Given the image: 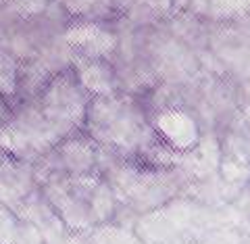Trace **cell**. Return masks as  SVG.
I'll return each mask as SVG.
<instances>
[{
  "label": "cell",
  "mask_w": 250,
  "mask_h": 244,
  "mask_svg": "<svg viewBox=\"0 0 250 244\" xmlns=\"http://www.w3.org/2000/svg\"><path fill=\"white\" fill-rule=\"evenodd\" d=\"M67 44L75 57H108L115 50L117 38L94 19H77L67 31Z\"/></svg>",
  "instance_id": "obj_9"
},
{
  "label": "cell",
  "mask_w": 250,
  "mask_h": 244,
  "mask_svg": "<svg viewBox=\"0 0 250 244\" xmlns=\"http://www.w3.org/2000/svg\"><path fill=\"white\" fill-rule=\"evenodd\" d=\"M92 94L83 88L75 69H65L50 77L44 90L38 96V102L46 115L59 121L69 132L83 130Z\"/></svg>",
  "instance_id": "obj_5"
},
{
  "label": "cell",
  "mask_w": 250,
  "mask_h": 244,
  "mask_svg": "<svg viewBox=\"0 0 250 244\" xmlns=\"http://www.w3.org/2000/svg\"><path fill=\"white\" fill-rule=\"evenodd\" d=\"M106 171V177L113 186L117 202L138 211V213H152L179 192L186 184L184 169L154 165L138 159H115Z\"/></svg>",
  "instance_id": "obj_3"
},
{
  "label": "cell",
  "mask_w": 250,
  "mask_h": 244,
  "mask_svg": "<svg viewBox=\"0 0 250 244\" xmlns=\"http://www.w3.org/2000/svg\"><path fill=\"white\" fill-rule=\"evenodd\" d=\"M23 219L0 200V244H17Z\"/></svg>",
  "instance_id": "obj_12"
},
{
  "label": "cell",
  "mask_w": 250,
  "mask_h": 244,
  "mask_svg": "<svg viewBox=\"0 0 250 244\" xmlns=\"http://www.w3.org/2000/svg\"><path fill=\"white\" fill-rule=\"evenodd\" d=\"M150 121H152L154 132L179 155L190 153L192 148L198 144L196 123H194L192 117L184 113L182 109H175V107L161 109Z\"/></svg>",
  "instance_id": "obj_8"
},
{
  "label": "cell",
  "mask_w": 250,
  "mask_h": 244,
  "mask_svg": "<svg viewBox=\"0 0 250 244\" xmlns=\"http://www.w3.org/2000/svg\"><path fill=\"white\" fill-rule=\"evenodd\" d=\"M34 167L38 182L52 173H90L103 169V148L85 130H77L34 163Z\"/></svg>",
  "instance_id": "obj_6"
},
{
  "label": "cell",
  "mask_w": 250,
  "mask_h": 244,
  "mask_svg": "<svg viewBox=\"0 0 250 244\" xmlns=\"http://www.w3.org/2000/svg\"><path fill=\"white\" fill-rule=\"evenodd\" d=\"M83 130L115 159H138L167 167L184 161V155L154 132L142 102L129 94L92 96Z\"/></svg>",
  "instance_id": "obj_1"
},
{
  "label": "cell",
  "mask_w": 250,
  "mask_h": 244,
  "mask_svg": "<svg viewBox=\"0 0 250 244\" xmlns=\"http://www.w3.org/2000/svg\"><path fill=\"white\" fill-rule=\"evenodd\" d=\"M71 133L44 113L38 98L17 100L9 121L0 125V146L19 161L38 163Z\"/></svg>",
  "instance_id": "obj_4"
},
{
  "label": "cell",
  "mask_w": 250,
  "mask_h": 244,
  "mask_svg": "<svg viewBox=\"0 0 250 244\" xmlns=\"http://www.w3.org/2000/svg\"><path fill=\"white\" fill-rule=\"evenodd\" d=\"M40 188L59 217L75 232L111 222L119 204L103 169L90 173H52L40 179Z\"/></svg>",
  "instance_id": "obj_2"
},
{
  "label": "cell",
  "mask_w": 250,
  "mask_h": 244,
  "mask_svg": "<svg viewBox=\"0 0 250 244\" xmlns=\"http://www.w3.org/2000/svg\"><path fill=\"white\" fill-rule=\"evenodd\" d=\"M73 69L83 88L92 96H104V94L119 92L117 88V71L106 57H75Z\"/></svg>",
  "instance_id": "obj_10"
},
{
  "label": "cell",
  "mask_w": 250,
  "mask_h": 244,
  "mask_svg": "<svg viewBox=\"0 0 250 244\" xmlns=\"http://www.w3.org/2000/svg\"><path fill=\"white\" fill-rule=\"evenodd\" d=\"M11 159H13V156H11L9 153H6L2 146H0V167H2V165H4L6 161H11Z\"/></svg>",
  "instance_id": "obj_16"
},
{
  "label": "cell",
  "mask_w": 250,
  "mask_h": 244,
  "mask_svg": "<svg viewBox=\"0 0 250 244\" xmlns=\"http://www.w3.org/2000/svg\"><path fill=\"white\" fill-rule=\"evenodd\" d=\"M13 107H15V100H11L9 96H4L2 92H0V125H4L9 121V117L13 113Z\"/></svg>",
  "instance_id": "obj_15"
},
{
  "label": "cell",
  "mask_w": 250,
  "mask_h": 244,
  "mask_svg": "<svg viewBox=\"0 0 250 244\" xmlns=\"http://www.w3.org/2000/svg\"><path fill=\"white\" fill-rule=\"evenodd\" d=\"M38 188H40V182H38L34 163L19 161L13 156L0 167V200L17 215H21L25 202Z\"/></svg>",
  "instance_id": "obj_7"
},
{
  "label": "cell",
  "mask_w": 250,
  "mask_h": 244,
  "mask_svg": "<svg viewBox=\"0 0 250 244\" xmlns=\"http://www.w3.org/2000/svg\"><path fill=\"white\" fill-rule=\"evenodd\" d=\"M62 9L77 19H94L111 6V0H61Z\"/></svg>",
  "instance_id": "obj_11"
},
{
  "label": "cell",
  "mask_w": 250,
  "mask_h": 244,
  "mask_svg": "<svg viewBox=\"0 0 250 244\" xmlns=\"http://www.w3.org/2000/svg\"><path fill=\"white\" fill-rule=\"evenodd\" d=\"M48 2H50V0H17L15 4L19 6L23 15H25V13L29 15V13H38V11H42Z\"/></svg>",
  "instance_id": "obj_14"
},
{
  "label": "cell",
  "mask_w": 250,
  "mask_h": 244,
  "mask_svg": "<svg viewBox=\"0 0 250 244\" xmlns=\"http://www.w3.org/2000/svg\"><path fill=\"white\" fill-rule=\"evenodd\" d=\"M17 84H19V67L15 65L11 57L0 54V92L4 96L15 100L17 96Z\"/></svg>",
  "instance_id": "obj_13"
}]
</instances>
